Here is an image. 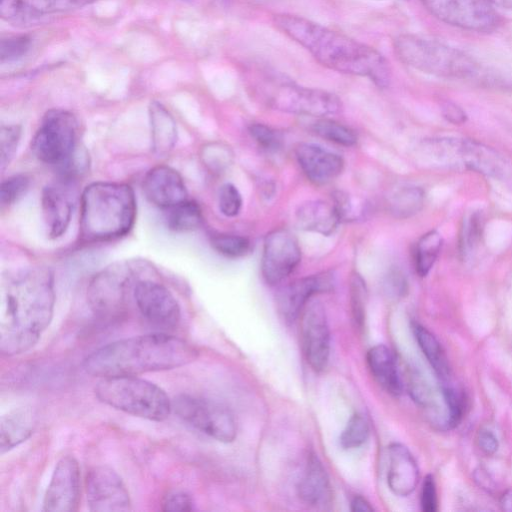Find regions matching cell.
Wrapping results in <instances>:
<instances>
[{
  "mask_svg": "<svg viewBox=\"0 0 512 512\" xmlns=\"http://www.w3.org/2000/svg\"><path fill=\"white\" fill-rule=\"evenodd\" d=\"M87 504L90 511H128L131 499L121 476L107 465L91 468L85 479Z\"/></svg>",
  "mask_w": 512,
  "mask_h": 512,
  "instance_id": "obj_12",
  "label": "cell"
},
{
  "mask_svg": "<svg viewBox=\"0 0 512 512\" xmlns=\"http://www.w3.org/2000/svg\"><path fill=\"white\" fill-rule=\"evenodd\" d=\"M385 286L388 292L401 296L407 289V282L401 271L393 269L388 273Z\"/></svg>",
  "mask_w": 512,
  "mask_h": 512,
  "instance_id": "obj_46",
  "label": "cell"
},
{
  "mask_svg": "<svg viewBox=\"0 0 512 512\" xmlns=\"http://www.w3.org/2000/svg\"><path fill=\"white\" fill-rule=\"evenodd\" d=\"M296 221L303 230L328 236L336 230L341 218L333 203L312 200L299 206Z\"/></svg>",
  "mask_w": 512,
  "mask_h": 512,
  "instance_id": "obj_25",
  "label": "cell"
},
{
  "mask_svg": "<svg viewBox=\"0 0 512 512\" xmlns=\"http://www.w3.org/2000/svg\"><path fill=\"white\" fill-rule=\"evenodd\" d=\"M443 239L439 232L431 230L418 240L415 247V269L419 276L425 277L437 260Z\"/></svg>",
  "mask_w": 512,
  "mask_h": 512,
  "instance_id": "obj_30",
  "label": "cell"
},
{
  "mask_svg": "<svg viewBox=\"0 0 512 512\" xmlns=\"http://www.w3.org/2000/svg\"><path fill=\"white\" fill-rule=\"evenodd\" d=\"M491 5H497L506 9H512V0H486Z\"/></svg>",
  "mask_w": 512,
  "mask_h": 512,
  "instance_id": "obj_51",
  "label": "cell"
},
{
  "mask_svg": "<svg viewBox=\"0 0 512 512\" xmlns=\"http://www.w3.org/2000/svg\"><path fill=\"white\" fill-rule=\"evenodd\" d=\"M295 153L301 169L315 184L329 183L340 175L344 167V161L338 154L319 145L301 143Z\"/></svg>",
  "mask_w": 512,
  "mask_h": 512,
  "instance_id": "obj_21",
  "label": "cell"
},
{
  "mask_svg": "<svg viewBox=\"0 0 512 512\" xmlns=\"http://www.w3.org/2000/svg\"><path fill=\"white\" fill-rule=\"evenodd\" d=\"M29 187V178L17 174L3 180L0 188V203L2 207L10 206L25 194Z\"/></svg>",
  "mask_w": 512,
  "mask_h": 512,
  "instance_id": "obj_37",
  "label": "cell"
},
{
  "mask_svg": "<svg viewBox=\"0 0 512 512\" xmlns=\"http://www.w3.org/2000/svg\"><path fill=\"white\" fill-rule=\"evenodd\" d=\"M95 395L114 409L150 421H163L172 411V401L166 392L138 376L101 378Z\"/></svg>",
  "mask_w": 512,
  "mask_h": 512,
  "instance_id": "obj_6",
  "label": "cell"
},
{
  "mask_svg": "<svg viewBox=\"0 0 512 512\" xmlns=\"http://www.w3.org/2000/svg\"><path fill=\"white\" fill-rule=\"evenodd\" d=\"M413 332L426 359L441 381L450 379L447 356L437 338L424 326L414 323Z\"/></svg>",
  "mask_w": 512,
  "mask_h": 512,
  "instance_id": "obj_28",
  "label": "cell"
},
{
  "mask_svg": "<svg viewBox=\"0 0 512 512\" xmlns=\"http://www.w3.org/2000/svg\"><path fill=\"white\" fill-rule=\"evenodd\" d=\"M501 505L504 510L512 511V490H508L501 498Z\"/></svg>",
  "mask_w": 512,
  "mask_h": 512,
  "instance_id": "obj_50",
  "label": "cell"
},
{
  "mask_svg": "<svg viewBox=\"0 0 512 512\" xmlns=\"http://www.w3.org/2000/svg\"><path fill=\"white\" fill-rule=\"evenodd\" d=\"M36 426V415L31 408H17L1 417L0 452H5L27 440Z\"/></svg>",
  "mask_w": 512,
  "mask_h": 512,
  "instance_id": "obj_26",
  "label": "cell"
},
{
  "mask_svg": "<svg viewBox=\"0 0 512 512\" xmlns=\"http://www.w3.org/2000/svg\"><path fill=\"white\" fill-rule=\"evenodd\" d=\"M424 192L419 187L407 186L396 190L389 199V210L398 218L416 214L423 206Z\"/></svg>",
  "mask_w": 512,
  "mask_h": 512,
  "instance_id": "obj_31",
  "label": "cell"
},
{
  "mask_svg": "<svg viewBox=\"0 0 512 512\" xmlns=\"http://www.w3.org/2000/svg\"><path fill=\"white\" fill-rule=\"evenodd\" d=\"M197 349L187 340L167 333H150L111 342L82 362L94 377L139 376L171 370L195 360Z\"/></svg>",
  "mask_w": 512,
  "mask_h": 512,
  "instance_id": "obj_3",
  "label": "cell"
},
{
  "mask_svg": "<svg viewBox=\"0 0 512 512\" xmlns=\"http://www.w3.org/2000/svg\"><path fill=\"white\" fill-rule=\"evenodd\" d=\"M133 298L142 316L150 323L174 328L181 310L174 295L163 284L152 280H139L133 287Z\"/></svg>",
  "mask_w": 512,
  "mask_h": 512,
  "instance_id": "obj_14",
  "label": "cell"
},
{
  "mask_svg": "<svg viewBox=\"0 0 512 512\" xmlns=\"http://www.w3.org/2000/svg\"><path fill=\"white\" fill-rule=\"evenodd\" d=\"M136 218V198L131 186L93 182L80 200V235L86 241H107L125 236Z\"/></svg>",
  "mask_w": 512,
  "mask_h": 512,
  "instance_id": "obj_4",
  "label": "cell"
},
{
  "mask_svg": "<svg viewBox=\"0 0 512 512\" xmlns=\"http://www.w3.org/2000/svg\"><path fill=\"white\" fill-rule=\"evenodd\" d=\"M78 124L64 109H51L42 118L31 142V150L40 161L64 165L75 154Z\"/></svg>",
  "mask_w": 512,
  "mask_h": 512,
  "instance_id": "obj_7",
  "label": "cell"
},
{
  "mask_svg": "<svg viewBox=\"0 0 512 512\" xmlns=\"http://www.w3.org/2000/svg\"><path fill=\"white\" fill-rule=\"evenodd\" d=\"M98 0H23L26 15L41 16L84 7Z\"/></svg>",
  "mask_w": 512,
  "mask_h": 512,
  "instance_id": "obj_32",
  "label": "cell"
},
{
  "mask_svg": "<svg viewBox=\"0 0 512 512\" xmlns=\"http://www.w3.org/2000/svg\"><path fill=\"white\" fill-rule=\"evenodd\" d=\"M55 292L51 271L33 267L8 276L1 287L0 350L7 356L32 348L49 326Z\"/></svg>",
  "mask_w": 512,
  "mask_h": 512,
  "instance_id": "obj_1",
  "label": "cell"
},
{
  "mask_svg": "<svg viewBox=\"0 0 512 512\" xmlns=\"http://www.w3.org/2000/svg\"><path fill=\"white\" fill-rule=\"evenodd\" d=\"M142 188L146 198L163 209H169L188 199L182 176L167 165L151 168L143 179Z\"/></svg>",
  "mask_w": 512,
  "mask_h": 512,
  "instance_id": "obj_18",
  "label": "cell"
},
{
  "mask_svg": "<svg viewBox=\"0 0 512 512\" xmlns=\"http://www.w3.org/2000/svg\"><path fill=\"white\" fill-rule=\"evenodd\" d=\"M440 158L452 165H463L487 175H497L504 164L493 150L476 142L445 139L435 142Z\"/></svg>",
  "mask_w": 512,
  "mask_h": 512,
  "instance_id": "obj_17",
  "label": "cell"
},
{
  "mask_svg": "<svg viewBox=\"0 0 512 512\" xmlns=\"http://www.w3.org/2000/svg\"><path fill=\"white\" fill-rule=\"evenodd\" d=\"M367 289L363 278L354 273L350 279V304L355 325L361 328L365 321Z\"/></svg>",
  "mask_w": 512,
  "mask_h": 512,
  "instance_id": "obj_36",
  "label": "cell"
},
{
  "mask_svg": "<svg viewBox=\"0 0 512 512\" xmlns=\"http://www.w3.org/2000/svg\"><path fill=\"white\" fill-rule=\"evenodd\" d=\"M68 180L47 185L41 194V209L47 234L56 239L62 236L71 221L73 196Z\"/></svg>",
  "mask_w": 512,
  "mask_h": 512,
  "instance_id": "obj_20",
  "label": "cell"
},
{
  "mask_svg": "<svg viewBox=\"0 0 512 512\" xmlns=\"http://www.w3.org/2000/svg\"><path fill=\"white\" fill-rule=\"evenodd\" d=\"M480 228V217L473 215L463 228L462 246L464 247V251H466L467 248H471L477 242L480 237Z\"/></svg>",
  "mask_w": 512,
  "mask_h": 512,
  "instance_id": "obj_45",
  "label": "cell"
},
{
  "mask_svg": "<svg viewBox=\"0 0 512 512\" xmlns=\"http://www.w3.org/2000/svg\"><path fill=\"white\" fill-rule=\"evenodd\" d=\"M172 409L184 422L217 441L229 443L236 438L233 414L217 402L180 394L172 401Z\"/></svg>",
  "mask_w": 512,
  "mask_h": 512,
  "instance_id": "obj_8",
  "label": "cell"
},
{
  "mask_svg": "<svg viewBox=\"0 0 512 512\" xmlns=\"http://www.w3.org/2000/svg\"><path fill=\"white\" fill-rule=\"evenodd\" d=\"M419 481L417 463L404 445L392 443L388 447L387 483L397 496L406 497L416 488Z\"/></svg>",
  "mask_w": 512,
  "mask_h": 512,
  "instance_id": "obj_22",
  "label": "cell"
},
{
  "mask_svg": "<svg viewBox=\"0 0 512 512\" xmlns=\"http://www.w3.org/2000/svg\"><path fill=\"white\" fill-rule=\"evenodd\" d=\"M218 205L221 213L227 217H234L240 212L242 197L233 184L226 183L221 186L218 194Z\"/></svg>",
  "mask_w": 512,
  "mask_h": 512,
  "instance_id": "obj_40",
  "label": "cell"
},
{
  "mask_svg": "<svg viewBox=\"0 0 512 512\" xmlns=\"http://www.w3.org/2000/svg\"><path fill=\"white\" fill-rule=\"evenodd\" d=\"M211 246L223 256L237 258L248 252L250 242L243 236L218 234L211 238Z\"/></svg>",
  "mask_w": 512,
  "mask_h": 512,
  "instance_id": "obj_35",
  "label": "cell"
},
{
  "mask_svg": "<svg viewBox=\"0 0 512 512\" xmlns=\"http://www.w3.org/2000/svg\"><path fill=\"white\" fill-rule=\"evenodd\" d=\"M477 443L479 448L486 455H493L499 447L497 437L488 429H480L477 434Z\"/></svg>",
  "mask_w": 512,
  "mask_h": 512,
  "instance_id": "obj_47",
  "label": "cell"
},
{
  "mask_svg": "<svg viewBox=\"0 0 512 512\" xmlns=\"http://www.w3.org/2000/svg\"><path fill=\"white\" fill-rule=\"evenodd\" d=\"M367 363L376 382L388 393L399 395L403 383L393 352L385 345L378 344L369 349Z\"/></svg>",
  "mask_w": 512,
  "mask_h": 512,
  "instance_id": "obj_24",
  "label": "cell"
},
{
  "mask_svg": "<svg viewBox=\"0 0 512 512\" xmlns=\"http://www.w3.org/2000/svg\"><path fill=\"white\" fill-rule=\"evenodd\" d=\"M439 20L461 29L490 32L500 24V17L486 0H420Z\"/></svg>",
  "mask_w": 512,
  "mask_h": 512,
  "instance_id": "obj_10",
  "label": "cell"
},
{
  "mask_svg": "<svg viewBox=\"0 0 512 512\" xmlns=\"http://www.w3.org/2000/svg\"><path fill=\"white\" fill-rule=\"evenodd\" d=\"M397 58L421 72L446 77L469 78L478 72V63L461 50L417 34H401L393 43Z\"/></svg>",
  "mask_w": 512,
  "mask_h": 512,
  "instance_id": "obj_5",
  "label": "cell"
},
{
  "mask_svg": "<svg viewBox=\"0 0 512 512\" xmlns=\"http://www.w3.org/2000/svg\"><path fill=\"white\" fill-rule=\"evenodd\" d=\"M351 510L354 512H371L374 509L364 497L356 495L351 501Z\"/></svg>",
  "mask_w": 512,
  "mask_h": 512,
  "instance_id": "obj_49",
  "label": "cell"
},
{
  "mask_svg": "<svg viewBox=\"0 0 512 512\" xmlns=\"http://www.w3.org/2000/svg\"><path fill=\"white\" fill-rule=\"evenodd\" d=\"M421 508L424 512H435L438 509L436 486L431 475H427L423 481Z\"/></svg>",
  "mask_w": 512,
  "mask_h": 512,
  "instance_id": "obj_43",
  "label": "cell"
},
{
  "mask_svg": "<svg viewBox=\"0 0 512 512\" xmlns=\"http://www.w3.org/2000/svg\"><path fill=\"white\" fill-rule=\"evenodd\" d=\"M267 99L269 104L280 111L325 117L338 113L342 104L333 93L297 85L290 81H276L269 84Z\"/></svg>",
  "mask_w": 512,
  "mask_h": 512,
  "instance_id": "obj_9",
  "label": "cell"
},
{
  "mask_svg": "<svg viewBox=\"0 0 512 512\" xmlns=\"http://www.w3.org/2000/svg\"><path fill=\"white\" fill-rule=\"evenodd\" d=\"M331 288L332 280L327 274L295 280L283 287L277 294L276 303L279 314L285 322L292 323L298 318L314 294L329 291Z\"/></svg>",
  "mask_w": 512,
  "mask_h": 512,
  "instance_id": "obj_19",
  "label": "cell"
},
{
  "mask_svg": "<svg viewBox=\"0 0 512 512\" xmlns=\"http://www.w3.org/2000/svg\"><path fill=\"white\" fill-rule=\"evenodd\" d=\"M152 147L156 154L166 155L177 141L176 122L170 112L158 101L149 106Z\"/></svg>",
  "mask_w": 512,
  "mask_h": 512,
  "instance_id": "obj_27",
  "label": "cell"
},
{
  "mask_svg": "<svg viewBox=\"0 0 512 512\" xmlns=\"http://www.w3.org/2000/svg\"><path fill=\"white\" fill-rule=\"evenodd\" d=\"M250 133L252 137L263 148L271 150L279 146L280 139L278 134L270 127L264 124H253L250 126Z\"/></svg>",
  "mask_w": 512,
  "mask_h": 512,
  "instance_id": "obj_42",
  "label": "cell"
},
{
  "mask_svg": "<svg viewBox=\"0 0 512 512\" xmlns=\"http://www.w3.org/2000/svg\"><path fill=\"white\" fill-rule=\"evenodd\" d=\"M162 510L164 511H191L194 509L192 497L180 490L168 492L162 500Z\"/></svg>",
  "mask_w": 512,
  "mask_h": 512,
  "instance_id": "obj_41",
  "label": "cell"
},
{
  "mask_svg": "<svg viewBox=\"0 0 512 512\" xmlns=\"http://www.w3.org/2000/svg\"><path fill=\"white\" fill-rule=\"evenodd\" d=\"M297 490L301 500L310 506L324 507L330 503L329 478L316 455L309 456Z\"/></svg>",
  "mask_w": 512,
  "mask_h": 512,
  "instance_id": "obj_23",
  "label": "cell"
},
{
  "mask_svg": "<svg viewBox=\"0 0 512 512\" xmlns=\"http://www.w3.org/2000/svg\"><path fill=\"white\" fill-rule=\"evenodd\" d=\"M21 135V128L18 125H3L0 130V156L1 169L9 165L13 158Z\"/></svg>",
  "mask_w": 512,
  "mask_h": 512,
  "instance_id": "obj_39",
  "label": "cell"
},
{
  "mask_svg": "<svg viewBox=\"0 0 512 512\" xmlns=\"http://www.w3.org/2000/svg\"><path fill=\"white\" fill-rule=\"evenodd\" d=\"M443 114L448 121L454 124H461L466 119L464 111L453 103H446L444 105Z\"/></svg>",
  "mask_w": 512,
  "mask_h": 512,
  "instance_id": "obj_48",
  "label": "cell"
},
{
  "mask_svg": "<svg viewBox=\"0 0 512 512\" xmlns=\"http://www.w3.org/2000/svg\"><path fill=\"white\" fill-rule=\"evenodd\" d=\"M132 284V273L123 264L105 268L91 280L87 296L91 309L98 316L111 317L124 307Z\"/></svg>",
  "mask_w": 512,
  "mask_h": 512,
  "instance_id": "obj_11",
  "label": "cell"
},
{
  "mask_svg": "<svg viewBox=\"0 0 512 512\" xmlns=\"http://www.w3.org/2000/svg\"><path fill=\"white\" fill-rule=\"evenodd\" d=\"M0 15L7 21H15L27 16L23 0H1Z\"/></svg>",
  "mask_w": 512,
  "mask_h": 512,
  "instance_id": "obj_44",
  "label": "cell"
},
{
  "mask_svg": "<svg viewBox=\"0 0 512 512\" xmlns=\"http://www.w3.org/2000/svg\"><path fill=\"white\" fill-rule=\"evenodd\" d=\"M370 434L369 423L361 414H354L348 420L340 435V445L343 449H354L363 445Z\"/></svg>",
  "mask_w": 512,
  "mask_h": 512,
  "instance_id": "obj_34",
  "label": "cell"
},
{
  "mask_svg": "<svg viewBox=\"0 0 512 512\" xmlns=\"http://www.w3.org/2000/svg\"><path fill=\"white\" fill-rule=\"evenodd\" d=\"M301 340L305 358L311 368L322 371L330 355V331L321 302L310 300L302 311Z\"/></svg>",
  "mask_w": 512,
  "mask_h": 512,
  "instance_id": "obj_15",
  "label": "cell"
},
{
  "mask_svg": "<svg viewBox=\"0 0 512 512\" xmlns=\"http://www.w3.org/2000/svg\"><path fill=\"white\" fill-rule=\"evenodd\" d=\"M31 46V39L27 35H14L0 41V60L2 63L17 60L23 57Z\"/></svg>",
  "mask_w": 512,
  "mask_h": 512,
  "instance_id": "obj_38",
  "label": "cell"
},
{
  "mask_svg": "<svg viewBox=\"0 0 512 512\" xmlns=\"http://www.w3.org/2000/svg\"><path fill=\"white\" fill-rule=\"evenodd\" d=\"M301 260V249L296 237L287 230L270 232L264 241L261 272L265 281L275 285L288 277Z\"/></svg>",
  "mask_w": 512,
  "mask_h": 512,
  "instance_id": "obj_13",
  "label": "cell"
},
{
  "mask_svg": "<svg viewBox=\"0 0 512 512\" xmlns=\"http://www.w3.org/2000/svg\"><path fill=\"white\" fill-rule=\"evenodd\" d=\"M273 23L323 66L337 72L367 77L380 87L389 84V63L373 47L301 16L276 14Z\"/></svg>",
  "mask_w": 512,
  "mask_h": 512,
  "instance_id": "obj_2",
  "label": "cell"
},
{
  "mask_svg": "<svg viewBox=\"0 0 512 512\" xmlns=\"http://www.w3.org/2000/svg\"><path fill=\"white\" fill-rule=\"evenodd\" d=\"M203 221L200 206L192 200H185L168 209L166 223L170 230L186 232L197 229Z\"/></svg>",
  "mask_w": 512,
  "mask_h": 512,
  "instance_id": "obj_29",
  "label": "cell"
},
{
  "mask_svg": "<svg viewBox=\"0 0 512 512\" xmlns=\"http://www.w3.org/2000/svg\"><path fill=\"white\" fill-rule=\"evenodd\" d=\"M312 128L320 137L339 145L352 146L357 142V136L352 129L330 119H320Z\"/></svg>",
  "mask_w": 512,
  "mask_h": 512,
  "instance_id": "obj_33",
  "label": "cell"
},
{
  "mask_svg": "<svg viewBox=\"0 0 512 512\" xmlns=\"http://www.w3.org/2000/svg\"><path fill=\"white\" fill-rule=\"evenodd\" d=\"M80 480L78 461L71 455L63 456L52 473L44 496L43 511H76L80 502Z\"/></svg>",
  "mask_w": 512,
  "mask_h": 512,
  "instance_id": "obj_16",
  "label": "cell"
}]
</instances>
